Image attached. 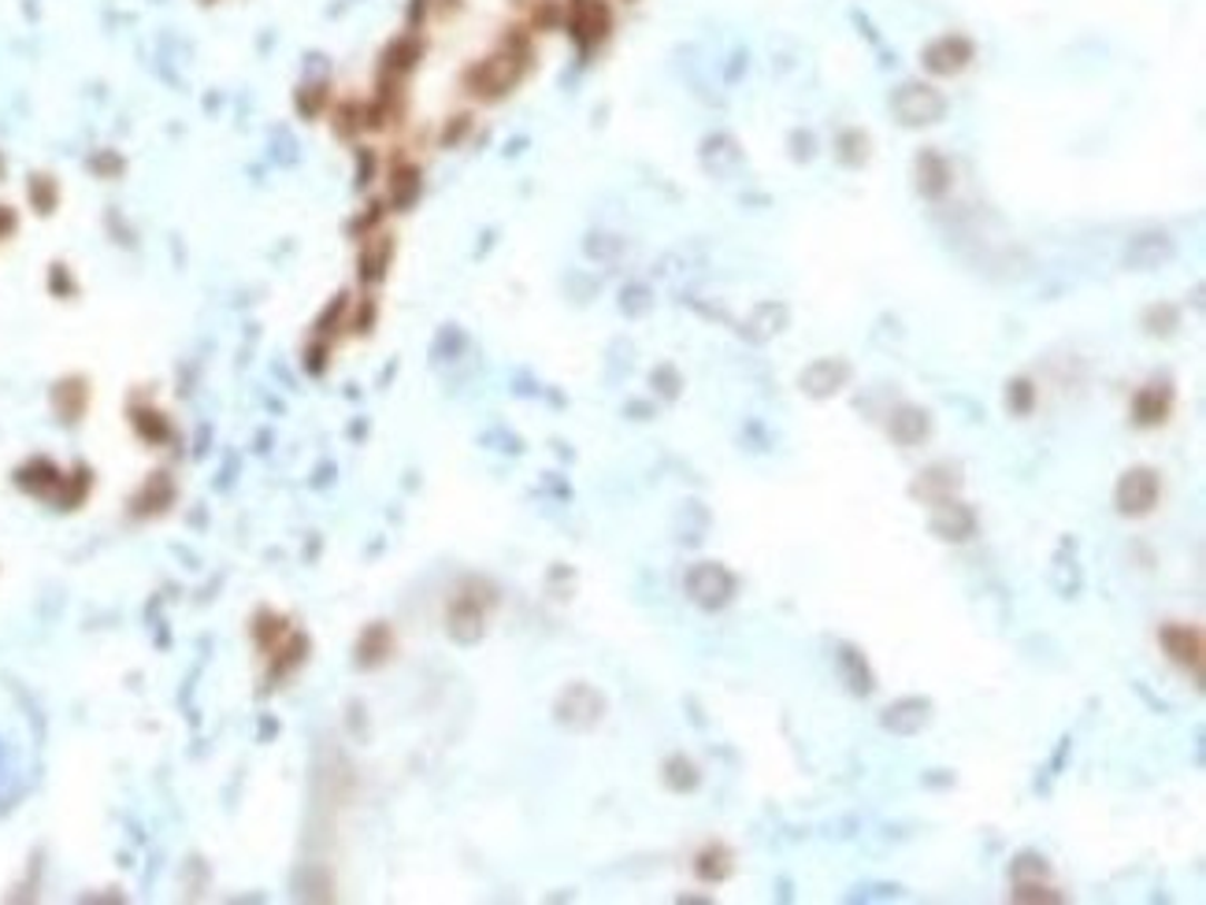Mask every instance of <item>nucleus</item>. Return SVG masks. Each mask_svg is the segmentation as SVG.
<instances>
[{
	"instance_id": "1",
	"label": "nucleus",
	"mask_w": 1206,
	"mask_h": 905,
	"mask_svg": "<svg viewBox=\"0 0 1206 905\" xmlns=\"http://www.w3.org/2000/svg\"><path fill=\"white\" fill-rule=\"evenodd\" d=\"M1158 498H1161V479L1155 468H1128L1114 487V509L1128 516V520L1155 513Z\"/></svg>"
},
{
	"instance_id": "2",
	"label": "nucleus",
	"mask_w": 1206,
	"mask_h": 905,
	"mask_svg": "<svg viewBox=\"0 0 1206 905\" xmlns=\"http://www.w3.org/2000/svg\"><path fill=\"white\" fill-rule=\"evenodd\" d=\"M688 590H691V598L699 601L705 613H721V609H728V605L735 601L739 579H735V571H728L724 565H716V560H705V565L691 568Z\"/></svg>"
},
{
	"instance_id": "3",
	"label": "nucleus",
	"mask_w": 1206,
	"mask_h": 905,
	"mask_svg": "<svg viewBox=\"0 0 1206 905\" xmlns=\"http://www.w3.org/2000/svg\"><path fill=\"white\" fill-rule=\"evenodd\" d=\"M977 513H972V505L958 501V498H947V501H936L932 505V520H928V531H932L936 538H943V543H969V538H977Z\"/></svg>"
},
{
	"instance_id": "4",
	"label": "nucleus",
	"mask_w": 1206,
	"mask_h": 905,
	"mask_svg": "<svg viewBox=\"0 0 1206 905\" xmlns=\"http://www.w3.org/2000/svg\"><path fill=\"white\" fill-rule=\"evenodd\" d=\"M880 724L888 727L891 735H899V738H913V735H921L928 724H932V702H928V698H917V694H906V698L891 702L888 709H883Z\"/></svg>"
},
{
	"instance_id": "5",
	"label": "nucleus",
	"mask_w": 1206,
	"mask_h": 905,
	"mask_svg": "<svg viewBox=\"0 0 1206 905\" xmlns=\"http://www.w3.org/2000/svg\"><path fill=\"white\" fill-rule=\"evenodd\" d=\"M1158 643L1169 654V660H1177L1180 668H1192L1195 676L1203 672V631L1188 624H1166L1158 627Z\"/></svg>"
},
{
	"instance_id": "6",
	"label": "nucleus",
	"mask_w": 1206,
	"mask_h": 905,
	"mask_svg": "<svg viewBox=\"0 0 1206 905\" xmlns=\"http://www.w3.org/2000/svg\"><path fill=\"white\" fill-rule=\"evenodd\" d=\"M836 668H839V676H843L847 690L854 694V698H869V694L877 690V676H872L866 654H861L854 643H839L836 646Z\"/></svg>"
},
{
	"instance_id": "7",
	"label": "nucleus",
	"mask_w": 1206,
	"mask_h": 905,
	"mask_svg": "<svg viewBox=\"0 0 1206 905\" xmlns=\"http://www.w3.org/2000/svg\"><path fill=\"white\" fill-rule=\"evenodd\" d=\"M961 483H966V476H961L958 465H932L921 479L913 483L910 494H913V498L928 501V505H936V501L955 498V494L961 490Z\"/></svg>"
},
{
	"instance_id": "8",
	"label": "nucleus",
	"mask_w": 1206,
	"mask_h": 905,
	"mask_svg": "<svg viewBox=\"0 0 1206 905\" xmlns=\"http://www.w3.org/2000/svg\"><path fill=\"white\" fill-rule=\"evenodd\" d=\"M694 868H699L702 879L721 883L735 872V857L728 854L724 846H710V849H702V854H699V865H694Z\"/></svg>"
},
{
	"instance_id": "9",
	"label": "nucleus",
	"mask_w": 1206,
	"mask_h": 905,
	"mask_svg": "<svg viewBox=\"0 0 1206 905\" xmlns=\"http://www.w3.org/2000/svg\"><path fill=\"white\" fill-rule=\"evenodd\" d=\"M1047 872H1050V868H1047V857H1044V854H1021V857H1017L1014 865H1010L1014 883H1017V879H1044Z\"/></svg>"
},
{
	"instance_id": "10",
	"label": "nucleus",
	"mask_w": 1206,
	"mask_h": 905,
	"mask_svg": "<svg viewBox=\"0 0 1206 905\" xmlns=\"http://www.w3.org/2000/svg\"><path fill=\"white\" fill-rule=\"evenodd\" d=\"M1014 902H1061V894H1050V887H1044L1039 879H1017Z\"/></svg>"
},
{
	"instance_id": "11",
	"label": "nucleus",
	"mask_w": 1206,
	"mask_h": 905,
	"mask_svg": "<svg viewBox=\"0 0 1206 905\" xmlns=\"http://www.w3.org/2000/svg\"><path fill=\"white\" fill-rule=\"evenodd\" d=\"M672 787H676V790H694V787H699V783H702V776H699V768H694L691 765V760L688 757H672Z\"/></svg>"
}]
</instances>
